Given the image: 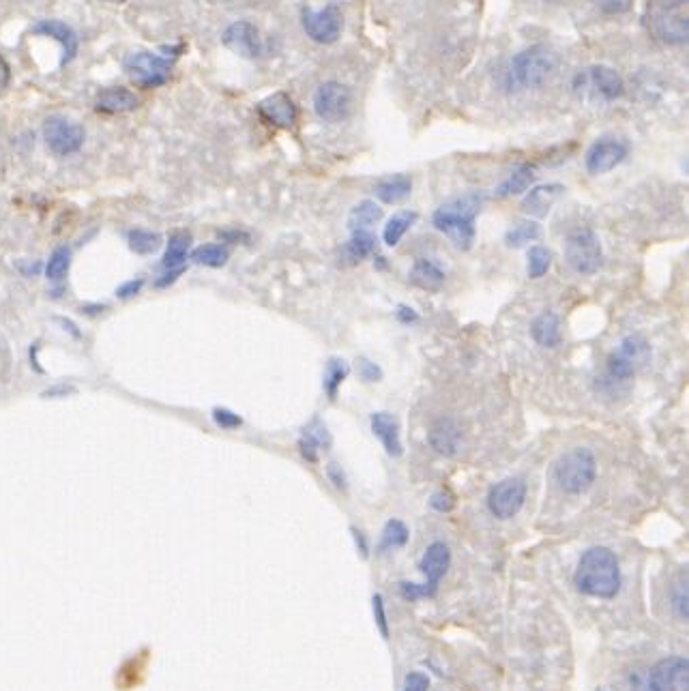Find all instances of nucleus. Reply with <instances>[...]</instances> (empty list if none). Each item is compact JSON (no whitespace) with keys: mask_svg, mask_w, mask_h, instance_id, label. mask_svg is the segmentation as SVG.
<instances>
[{"mask_svg":"<svg viewBox=\"0 0 689 691\" xmlns=\"http://www.w3.org/2000/svg\"><path fill=\"white\" fill-rule=\"evenodd\" d=\"M653 33L670 46L687 41V18L674 11H657L653 16Z\"/></svg>","mask_w":689,"mask_h":691,"instance_id":"20","label":"nucleus"},{"mask_svg":"<svg viewBox=\"0 0 689 691\" xmlns=\"http://www.w3.org/2000/svg\"><path fill=\"white\" fill-rule=\"evenodd\" d=\"M486 202L483 194H466L460 198H453L445 202L441 209H436L432 222L438 232H443L445 237L456 245L462 252H468L475 245V219Z\"/></svg>","mask_w":689,"mask_h":691,"instance_id":"2","label":"nucleus"},{"mask_svg":"<svg viewBox=\"0 0 689 691\" xmlns=\"http://www.w3.org/2000/svg\"><path fill=\"white\" fill-rule=\"evenodd\" d=\"M350 374V365L348 361L344 359H337V357H331L325 365V382H322V387H325V393H327V398L333 402L337 400V391H340V387L344 385V380L348 378Z\"/></svg>","mask_w":689,"mask_h":691,"instance_id":"31","label":"nucleus"},{"mask_svg":"<svg viewBox=\"0 0 689 691\" xmlns=\"http://www.w3.org/2000/svg\"><path fill=\"white\" fill-rule=\"evenodd\" d=\"M353 110V93L342 82H325L314 93V112L320 121L340 123Z\"/></svg>","mask_w":689,"mask_h":691,"instance_id":"8","label":"nucleus"},{"mask_svg":"<svg viewBox=\"0 0 689 691\" xmlns=\"http://www.w3.org/2000/svg\"><path fill=\"white\" fill-rule=\"evenodd\" d=\"M104 3H127V0H104Z\"/></svg>","mask_w":689,"mask_h":691,"instance_id":"53","label":"nucleus"},{"mask_svg":"<svg viewBox=\"0 0 689 691\" xmlns=\"http://www.w3.org/2000/svg\"><path fill=\"white\" fill-rule=\"evenodd\" d=\"M535 183V168L531 164H524L518 166L516 170H511L507 174V179L496 187V196L498 198H511V196H520L524 194L526 189Z\"/></svg>","mask_w":689,"mask_h":691,"instance_id":"27","label":"nucleus"},{"mask_svg":"<svg viewBox=\"0 0 689 691\" xmlns=\"http://www.w3.org/2000/svg\"><path fill=\"white\" fill-rule=\"evenodd\" d=\"M408 279H410V284L421 288V290H428V292H434L441 288L445 284V271L441 269V264H438L436 260H430V258H419L415 264H413V269H410L408 273Z\"/></svg>","mask_w":689,"mask_h":691,"instance_id":"21","label":"nucleus"},{"mask_svg":"<svg viewBox=\"0 0 689 691\" xmlns=\"http://www.w3.org/2000/svg\"><path fill=\"white\" fill-rule=\"evenodd\" d=\"M574 580L578 591L589 597H617V593L621 591V567L617 554L601 546L586 550L580 558Z\"/></svg>","mask_w":689,"mask_h":691,"instance_id":"1","label":"nucleus"},{"mask_svg":"<svg viewBox=\"0 0 689 691\" xmlns=\"http://www.w3.org/2000/svg\"><path fill=\"white\" fill-rule=\"evenodd\" d=\"M453 505H456V498H453V494L449 490H438L430 498V507L436 511H441V513L451 511Z\"/></svg>","mask_w":689,"mask_h":691,"instance_id":"43","label":"nucleus"},{"mask_svg":"<svg viewBox=\"0 0 689 691\" xmlns=\"http://www.w3.org/2000/svg\"><path fill=\"white\" fill-rule=\"evenodd\" d=\"M376 249V239L372 232H353L350 241L344 243L342 247V260L344 264H357L374 254Z\"/></svg>","mask_w":689,"mask_h":691,"instance_id":"29","label":"nucleus"},{"mask_svg":"<svg viewBox=\"0 0 689 691\" xmlns=\"http://www.w3.org/2000/svg\"><path fill=\"white\" fill-rule=\"evenodd\" d=\"M533 340L544 348H556L561 344V318L554 312L539 314L531 325Z\"/></svg>","mask_w":689,"mask_h":691,"instance_id":"26","label":"nucleus"},{"mask_svg":"<svg viewBox=\"0 0 689 691\" xmlns=\"http://www.w3.org/2000/svg\"><path fill=\"white\" fill-rule=\"evenodd\" d=\"M350 533H353L355 537V543H357V550L361 552L363 558H368L370 554V546H368V539H365V535L361 531H357V528H350Z\"/></svg>","mask_w":689,"mask_h":691,"instance_id":"49","label":"nucleus"},{"mask_svg":"<svg viewBox=\"0 0 689 691\" xmlns=\"http://www.w3.org/2000/svg\"><path fill=\"white\" fill-rule=\"evenodd\" d=\"M526 503V483L522 479L509 477L496 483L488 494V509L494 518L509 520L518 516Z\"/></svg>","mask_w":689,"mask_h":691,"instance_id":"12","label":"nucleus"},{"mask_svg":"<svg viewBox=\"0 0 689 691\" xmlns=\"http://www.w3.org/2000/svg\"><path fill=\"white\" fill-rule=\"evenodd\" d=\"M561 194H563V185H556V183L533 187L529 194H526V198L522 200V209H524V213H529V215L544 217L550 213L552 204Z\"/></svg>","mask_w":689,"mask_h":691,"instance_id":"22","label":"nucleus"},{"mask_svg":"<svg viewBox=\"0 0 689 691\" xmlns=\"http://www.w3.org/2000/svg\"><path fill=\"white\" fill-rule=\"evenodd\" d=\"M189 247H192V237H189L187 232H177L172 234L168 247H166V254H164V269L166 271H174V269H183L181 264L187 260L189 254Z\"/></svg>","mask_w":689,"mask_h":691,"instance_id":"30","label":"nucleus"},{"mask_svg":"<svg viewBox=\"0 0 689 691\" xmlns=\"http://www.w3.org/2000/svg\"><path fill=\"white\" fill-rule=\"evenodd\" d=\"M222 43L241 58H260L265 54V41H262L258 28L247 20L232 22L222 35Z\"/></svg>","mask_w":689,"mask_h":691,"instance_id":"13","label":"nucleus"},{"mask_svg":"<svg viewBox=\"0 0 689 691\" xmlns=\"http://www.w3.org/2000/svg\"><path fill=\"white\" fill-rule=\"evenodd\" d=\"M556 54L546 46H531L511 58L507 69V86L516 91L537 88L556 71Z\"/></svg>","mask_w":689,"mask_h":691,"instance_id":"3","label":"nucleus"},{"mask_svg":"<svg viewBox=\"0 0 689 691\" xmlns=\"http://www.w3.org/2000/svg\"><path fill=\"white\" fill-rule=\"evenodd\" d=\"M31 35H41V37H52L58 46L63 50L61 56V67H67L69 63L76 61L78 50H80V39L78 33L67 22L61 20H39L33 28Z\"/></svg>","mask_w":689,"mask_h":691,"instance_id":"15","label":"nucleus"},{"mask_svg":"<svg viewBox=\"0 0 689 691\" xmlns=\"http://www.w3.org/2000/svg\"><path fill=\"white\" fill-rule=\"evenodd\" d=\"M677 3H687V0H677Z\"/></svg>","mask_w":689,"mask_h":691,"instance_id":"54","label":"nucleus"},{"mask_svg":"<svg viewBox=\"0 0 689 691\" xmlns=\"http://www.w3.org/2000/svg\"><path fill=\"white\" fill-rule=\"evenodd\" d=\"M689 689V661L687 657H666L651 668L640 691H687Z\"/></svg>","mask_w":689,"mask_h":691,"instance_id":"10","label":"nucleus"},{"mask_svg":"<svg viewBox=\"0 0 689 691\" xmlns=\"http://www.w3.org/2000/svg\"><path fill=\"white\" fill-rule=\"evenodd\" d=\"M370 425L374 436L380 440V445L385 447V451L391 458H400L404 453L402 445V434H400V423L391 413H374L370 417Z\"/></svg>","mask_w":689,"mask_h":691,"instance_id":"18","label":"nucleus"},{"mask_svg":"<svg viewBox=\"0 0 689 691\" xmlns=\"http://www.w3.org/2000/svg\"><path fill=\"white\" fill-rule=\"evenodd\" d=\"M9 80H11V69L5 58L0 56V91H5V88L9 86Z\"/></svg>","mask_w":689,"mask_h":691,"instance_id":"50","label":"nucleus"},{"mask_svg":"<svg viewBox=\"0 0 689 691\" xmlns=\"http://www.w3.org/2000/svg\"><path fill=\"white\" fill-rule=\"evenodd\" d=\"M634 0H597V7L606 13V16H621V13L629 11Z\"/></svg>","mask_w":689,"mask_h":691,"instance_id":"42","label":"nucleus"},{"mask_svg":"<svg viewBox=\"0 0 689 691\" xmlns=\"http://www.w3.org/2000/svg\"><path fill=\"white\" fill-rule=\"evenodd\" d=\"M430 679L423 672H410L404 681V691H428Z\"/></svg>","mask_w":689,"mask_h":691,"instance_id":"45","label":"nucleus"},{"mask_svg":"<svg viewBox=\"0 0 689 691\" xmlns=\"http://www.w3.org/2000/svg\"><path fill=\"white\" fill-rule=\"evenodd\" d=\"M449 567H451L449 548L441 541L432 543V546L425 550V554L421 558V565H419V569L423 571V576H425V582L423 584L402 582L400 584L402 597L410 599V601L421 599V597H432L436 593L438 584H441V580L447 576Z\"/></svg>","mask_w":689,"mask_h":691,"instance_id":"5","label":"nucleus"},{"mask_svg":"<svg viewBox=\"0 0 689 691\" xmlns=\"http://www.w3.org/2000/svg\"><path fill=\"white\" fill-rule=\"evenodd\" d=\"M552 267V252L544 245H533L529 249V262H526V273L531 279H541Z\"/></svg>","mask_w":689,"mask_h":691,"instance_id":"35","label":"nucleus"},{"mask_svg":"<svg viewBox=\"0 0 689 691\" xmlns=\"http://www.w3.org/2000/svg\"><path fill=\"white\" fill-rule=\"evenodd\" d=\"M395 318H398L402 325H413V322L419 320V314L413 310V307L408 305H400L398 312H395Z\"/></svg>","mask_w":689,"mask_h":691,"instance_id":"48","label":"nucleus"},{"mask_svg":"<svg viewBox=\"0 0 689 691\" xmlns=\"http://www.w3.org/2000/svg\"><path fill=\"white\" fill-rule=\"evenodd\" d=\"M597 479V460L591 449L586 447H574L565 451L554 464V481L559 483V488L565 494L578 496L586 490H591V485Z\"/></svg>","mask_w":689,"mask_h":691,"instance_id":"4","label":"nucleus"},{"mask_svg":"<svg viewBox=\"0 0 689 691\" xmlns=\"http://www.w3.org/2000/svg\"><path fill=\"white\" fill-rule=\"evenodd\" d=\"M138 106H140V99L136 97V93H131L125 86L104 88V91H101L95 99L97 112H104V114H127V112H134Z\"/></svg>","mask_w":689,"mask_h":691,"instance_id":"19","label":"nucleus"},{"mask_svg":"<svg viewBox=\"0 0 689 691\" xmlns=\"http://www.w3.org/2000/svg\"><path fill=\"white\" fill-rule=\"evenodd\" d=\"M565 260L580 275H593L604 264V249L593 228H576L565 241Z\"/></svg>","mask_w":689,"mask_h":691,"instance_id":"7","label":"nucleus"},{"mask_svg":"<svg viewBox=\"0 0 689 691\" xmlns=\"http://www.w3.org/2000/svg\"><path fill=\"white\" fill-rule=\"evenodd\" d=\"M172 67H174L172 58H166L164 54L149 52V50L131 52L123 61V69L129 76V80L140 88L164 86L172 76Z\"/></svg>","mask_w":689,"mask_h":691,"instance_id":"6","label":"nucleus"},{"mask_svg":"<svg viewBox=\"0 0 689 691\" xmlns=\"http://www.w3.org/2000/svg\"><path fill=\"white\" fill-rule=\"evenodd\" d=\"M410 191H413V181H410V176H406V174L387 176V179H380L374 185L376 198L385 204L402 202L404 198L410 196Z\"/></svg>","mask_w":689,"mask_h":691,"instance_id":"25","label":"nucleus"},{"mask_svg":"<svg viewBox=\"0 0 689 691\" xmlns=\"http://www.w3.org/2000/svg\"><path fill=\"white\" fill-rule=\"evenodd\" d=\"M372 604H374V619H376V625L380 629V634H383V638L387 640L389 638V623H387V614H385V601L380 595H374L372 597Z\"/></svg>","mask_w":689,"mask_h":691,"instance_id":"41","label":"nucleus"},{"mask_svg":"<svg viewBox=\"0 0 689 691\" xmlns=\"http://www.w3.org/2000/svg\"><path fill=\"white\" fill-rule=\"evenodd\" d=\"M69 264H71V249L69 247H58L54 249V254L48 260V267H46V275L52 284H61L63 279L67 277L69 271Z\"/></svg>","mask_w":689,"mask_h":691,"instance_id":"37","label":"nucleus"},{"mask_svg":"<svg viewBox=\"0 0 689 691\" xmlns=\"http://www.w3.org/2000/svg\"><path fill=\"white\" fill-rule=\"evenodd\" d=\"M256 112L265 123L273 127H282V129L295 127L299 119V110L295 106V101H292V97L286 95L284 91L273 93L267 99H262L256 106Z\"/></svg>","mask_w":689,"mask_h":691,"instance_id":"16","label":"nucleus"},{"mask_svg":"<svg viewBox=\"0 0 689 691\" xmlns=\"http://www.w3.org/2000/svg\"><path fill=\"white\" fill-rule=\"evenodd\" d=\"M127 239H129L131 252H136V254H153L161 245L159 234L149 232V230H131Z\"/></svg>","mask_w":689,"mask_h":691,"instance_id":"38","label":"nucleus"},{"mask_svg":"<svg viewBox=\"0 0 689 691\" xmlns=\"http://www.w3.org/2000/svg\"><path fill=\"white\" fill-rule=\"evenodd\" d=\"M230 252L226 245H219V243H207V245H200L192 252V260L196 264H202V267H211V269H219L224 267L228 262Z\"/></svg>","mask_w":689,"mask_h":691,"instance_id":"33","label":"nucleus"},{"mask_svg":"<svg viewBox=\"0 0 689 691\" xmlns=\"http://www.w3.org/2000/svg\"><path fill=\"white\" fill-rule=\"evenodd\" d=\"M428 443L434 453L443 455V458H453L462 447V428L456 419L443 417L432 423L428 432Z\"/></svg>","mask_w":689,"mask_h":691,"instance_id":"17","label":"nucleus"},{"mask_svg":"<svg viewBox=\"0 0 689 691\" xmlns=\"http://www.w3.org/2000/svg\"><path fill=\"white\" fill-rule=\"evenodd\" d=\"M359 376L365 382H378L383 378V370L376 363H372L370 359H359Z\"/></svg>","mask_w":689,"mask_h":691,"instance_id":"44","label":"nucleus"},{"mask_svg":"<svg viewBox=\"0 0 689 691\" xmlns=\"http://www.w3.org/2000/svg\"><path fill=\"white\" fill-rule=\"evenodd\" d=\"M672 610L681 621H687V571L681 573L679 580L672 586Z\"/></svg>","mask_w":689,"mask_h":691,"instance_id":"39","label":"nucleus"},{"mask_svg":"<svg viewBox=\"0 0 689 691\" xmlns=\"http://www.w3.org/2000/svg\"><path fill=\"white\" fill-rule=\"evenodd\" d=\"M410 533L404 522L400 520H389L383 528V535H380V550H395L406 546Z\"/></svg>","mask_w":689,"mask_h":691,"instance_id":"36","label":"nucleus"},{"mask_svg":"<svg viewBox=\"0 0 689 691\" xmlns=\"http://www.w3.org/2000/svg\"><path fill=\"white\" fill-rule=\"evenodd\" d=\"M629 149L623 140L617 138H599L589 153H586V170L591 174H606L610 170L617 168L619 164H623L625 157H627Z\"/></svg>","mask_w":689,"mask_h":691,"instance_id":"14","label":"nucleus"},{"mask_svg":"<svg viewBox=\"0 0 689 691\" xmlns=\"http://www.w3.org/2000/svg\"><path fill=\"white\" fill-rule=\"evenodd\" d=\"M222 237L228 241V243H239V241H247L249 239V234L247 232H241V230H228L224 232Z\"/></svg>","mask_w":689,"mask_h":691,"instance_id":"51","label":"nucleus"},{"mask_svg":"<svg viewBox=\"0 0 689 691\" xmlns=\"http://www.w3.org/2000/svg\"><path fill=\"white\" fill-rule=\"evenodd\" d=\"M589 78H591L593 86L597 88V93L606 101L619 99L625 93V82L621 78V73H617L612 67H606V65L593 67L589 71Z\"/></svg>","mask_w":689,"mask_h":691,"instance_id":"24","label":"nucleus"},{"mask_svg":"<svg viewBox=\"0 0 689 691\" xmlns=\"http://www.w3.org/2000/svg\"><path fill=\"white\" fill-rule=\"evenodd\" d=\"M327 475H329V479L333 481V485H335L337 490H346V475H344L342 466L329 464V466H327Z\"/></svg>","mask_w":689,"mask_h":691,"instance_id":"47","label":"nucleus"},{"mask_svg":"<svg viewBox=\"0 0 689 691\" xmlns=\"http://www.w3.org/2000/svg\"><path fill=\"white\" fill-rule=\"evenodd\" d=\"M380 219H383V209L374 200H363L350 211L348 228L350 232H370V228L376 226Z\"/></svg>","mask_w":689,"mask_h":691,"instance_id":"28","label":"nucleus"},{"mask_svg":"<svg viewBox=\"0 0 689 691\" xmlns=\"http://www.w3.org/2000/svg\"><path fill=\"white\" fill-rule=\"evenodd\" d=\"M144 286V279H129V282H125L123 286L116 288V297L119 299H131V297H136V294H140Z\"/></svg>","mask_w":689,"mask_h":691,"instance_id":"46","label":"nucleus"},{"mask_svg":"<svg viewBox=\"0 0 689 691\" xmlns=\"http://www.w3.org/2000/svg\"><path fill=\"white\" fill-rule=\"evenodd\" d=\"M43 140H46L48 149L54 155L67 157L82 149L86 131L80 123L65 119V116H50V119L43 123Z\"/></svg>","mask_w":689,"mask_h":691,"instance_id":"9","label":"nucleus"},{"mask_svg":"<svg viewBox=\"0 0 689 691\" xmlns=\"http://www.w3.org/2000/svg\"><path fill=\"white\" fill-rule=\"evenodd\" d=\"M417 222V213L415 211H400V213H395L385 230H383V241L389 245V247H395L398 245L402 239H404V234L413 228V224Z\"/></svg>","mask_w":689,"mask_h":691,"instance_id":"32","label":"nucleus"},{"mask_svg":"<svg viewBox=\"0 0 689 691\" xmlns=\"http://www.w3.org/2000/svg\"><path fill=\"white\" fill-rule=\"evenodd\" d=\"M301 24L305 35L316 43H333L340 39L342 26H344V16L342 9L335 3L327 5L325 9L314 11V9H303L301 11Z\"/></svg>","mask_w":689,"mask_h":691,"instance_id":"11","label":"nucleus"},{"mask_svg":"<svg viewBox=\"0 0 689 691\" xmlns=\"http://www.w3.org/2000/svg\"><path fill=\"white\" fill-rule=\"evenodd\" d=\"M299 447H301V453H303L305 460L316 462L320 451H327L331 447V434H329V430L325 428V425H322L318 419H314L303 430L301 440H299Z\"/></svg>","mask_w":689,"mask_h":691,"instance_id":"23","label":"nucleus"},{"mask_svg":"<svg viewBox=\"0 0 689 691\" xmlns=\"http://www.w3.org/2000/svg\"><path fill=\"white\" fill-rule=\"evenodd\" d=\"M101 310H104V305H95V307H84V312H86V314H97V312H101Z\"/></svg>","mask_w":689,"mask_h":691,"instance_id":"52","label":"nucleus"},{"mask_svg":"<svg viewBox=\"0 0 689 691\" xmlns=\"http://www.w3.org/2000/svg\"><path fill=\"white\" fill-rule=\"evenodd\" d=\"M213 419L215 423L219 425V428H224V430H237L243 425V419L237 415V413H232V410L228 408H215L213 410Z\"/></svg>","mask_w":689,"mask_h":691,"instance_id":"40","label":"nucleus"},{"mask_svg":"<svg viewBox=\"0 0 689 691\" xmlns=\"http://www.w3.org/2000/svg\"><path fill=\"white\" fill-rule=\"evenodd\" d=\"M539 237H541V226L537 222H531V219H526V222H520L507 230L505 243L513 249H520L524 245L535 243Z\"/></svg>","mask_w":689,"mask_h":691,"instance_id":"34","label":"nucleus"}]
</instances>
